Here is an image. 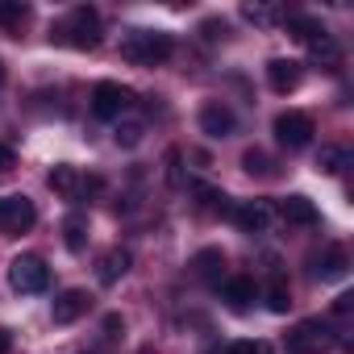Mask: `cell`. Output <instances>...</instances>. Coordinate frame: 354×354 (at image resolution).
<instances>
[{
  "label": "cell",
  "mask_w": 354,
  "mask_h": 354,
  "mask_svg": "<svg viewBox=\"0 0 354 354\" xmlns=\"http://www.w3.org/2000/svg\"><path fill=\"white\" fill-rule=\"evenodd\" d=\"M313 133H317V125H313V117H308V113H300V109H288V113H279V117H275V138H279L283 146H292V150L308 146V142H313Z\"/></svg>",
  "instance_id": "cell-7"
},
{
  "label": "cell",
  "mask_w": 354,
  "mask_h": 354,
  "mask_svg": "<svg viewBox=\"0 0 354 354\" xmlns=\"http://www.w3.org/2000/svg\"><path fill=\"white\" fill-rule=\"evenodd\" d=\"M26 17H30L26 5H0V26H21Z\"/></svg>",
  "instance_id": "cell-28"
},
{
  "label": "cell",
  "mask_w": 354,
  "mask_h": 354,
  "mask_svg": "<svg viewBox=\"0 0 354 354\" xmlns=\"http://www.w3.org/2000/svg\"><path fill=\"white\" fill-rule=\"evenodd\" d=\"M9 288L21 292V296L46 292V288H50V267H46V259H38V254H17V259L9 263Z\"/></svg>",
  "instance_id": "cell-3"
},
{
  "label": "cell",
  "mask_w": 354,
  "mask_h": 354,
  "mask_svg": "<svg viewBox=\"0 0 354 354\" xmlns=\"http://www.w3.org/2000/svg\"><path fill=\"white\" fill-rule=\"evenodd\" d=\"M38 209L30 196H0V234H26L34 230Z\"/></svg>",
  "instance_id": "cell-6"
},
{
  "label": "cell",
  "mask_w": 354,
  "mask_h": 354,
  "mask_svg": "<svg viewBox=\"0 0 354 354\" xmlns=\"http://www.w3.org/2000/svg\"><path fill=\"white\" fill-rule=\"evenodd\" d=\"M117 329H125V321H121L117 313H109V317H104V333H109V337H117Z\"/></svg>",
  "instance_id": "cell-32"
},
{
  "label": "cell",
  "mask_w": 354,
  "mask_h": 354,
  "mask_svg": "<svg viewBox=\"0 0 354 354\" xmlns=\"http://www.w3.org/2000/svg\"><path fill=\"white\" fill-rule=\"evenodd\" d=\"M129 263H133V259H129V250H125V246H113V250H104V254H100V263H96V279H100L104 288H113V283L129 271Z\"/></svg>",
  "instance_id": "cell-13"
},
{
  "label": "cell",
  "mask_w": 354,
  "mask_h": 354,
  "mask_svg": "<svg viewBox=\"0 0 354 354\" xmlns=\"http://www.w3.org/2000/svg\"><path fill=\"white\" fill-rule=\"evenodd\" d=\"M171 50H175V38L162 30H129L121 38V59L133 67H158L171 59Z\"/></svg>",
  "instance_id": "cell-2"
},
{
  "label": "cell",
  "mask_w": 354,
  "mask_h": 354,
  "mask_svg": "<svg viewBox=\"0 0 354 354\" xmlns=\"http://www.w3.org/2000/svg\"><path fill=\"white\" fill-rule=\"evenodd\" d=\"M88 308H92V296H88L84 288H67V292H59V296L50 300V321H55V325H75Z\"/></svg>",
  "instance_id": "cell-9"
},
{
  "label": "cell",
  "mask_w": 354,
  "mask_h": 354,
  "mask_svg": "<svg viewBox=\"0 0 354 354\" xmlns=\"http://www.w3.org/2000/svg\"><path fill=\"white\" fill-rule=\"evenodd\" d=\"M46 184H50V192H55V196H63V201H80L88 188H92V192L100 188V180H84V175H80L71 162H55V167H50V175H46Z\"/></svg>",
  "instance_id": "cell-5"
},
{
  "label": "cell",
  "mask_w": 354,
  "mask_h": 354,
  "mask_svg": "<svg viewBox=\"0 0 354 354\" xmlns=\"http://www.w3.org/2000/svg\"><path fill=\"white\" fill-rule=\"evenodd\" d=\"M192 271H196L201 279H209V283H221V279H225V250H217V246H209V250H196V259H192Z\"/></svg>",
  "instance_id": "cell-16"
},
{
  "label": "cell",
  "mask_w": 354,
  "mask_h": 354,
  "mask_svg": "<svg viewBox=\"0 0 354 354\" xmlns=\"http://www.w3.org/2000/svg\"><path fill=\"white\" fill-rule=\"evenodd\" d=\"M242 17H246V21H250V26H263V30H267V26H275V21H279V13H275V9H271V5H246V9H242Z\"/></svg>",
  "instance_id": "cell-25"
},
{
  "label": "cell",
  "mask_w": 354,
  "mask_h": 354,
  "mask_svg": "<svg viewBox=\"0 0 354 354\" xmlns=\"http://www.w3.org/2000/svg\"><path fill=\"white\" fill-rule=\"evenodd\" d=\"M350 304H354V296H337V300H333V313H337V317H346V313H350Z\"/></svg>",
  "instance_id": "cell-33"
},
{
  "label": "cell",
  "mask_w": 354,
  "mask_h": 354,
  "mask_svg": "<svg viewBox=\"0 0 354 354\" xmlns=\"http://www.w3.org/2000/svg\"><path fill=\"white\" fill-rule=\"evenodd\" d=\"M9 346H13V333H9V329H0V354H9Z\"/></svg>",
  "instance_id": "cell-34"
},
{
  "label": "cell",
  "mask_w": 354,
  "mask_h": 354,
  "mask_svg": "<svg viewBox=\"0 0 354 354\" xmlns=\"http://www.w3.org/2000/svg\"><path fill=\"white\" fill-rule=\"evenodd\" d=\"M346 158H350V154H346L342 146H321V154H317V171H321V175H337V171L346 167Z\"/></svg>",
  "instance_id": "cell-23"
},
{
  "label": "cell",
  "mask_w": 354,
  "mask_h": 354,
  "mask_svg": "<svg viewBox=\"0 0 354 354\" xmlns=\"http://www.w3.org/2000/svg\"><path fill=\"white\" fill-rule=\"evenodd\" d=\"M346 271H350V259H346L342 246H329L325 254L313 259V275L317 279H346Z\"/></svg>",
  "instance_id": "cell-14"
},
{
  "label": "cell",
  "mask_w": 354,
  "mask_h": 354,
  "mask_svg": "<svg viewBox=\"0 0 354 354\" xmlns=\"http://www.w3.org/2000/svg\"><path fill=\"white\" fill-rule=\"evenodd\" d=\"M50 42L71 46V50H96L100 46V13L88 5L71 9L59 26H50Z\"/></svg>",
  "instance_id": "cell-1"
},
{
  "label": "cell",
  "mask_w": 354,
  "mask_h": 354,
  "mask_svg": "<svg viewBox=\"0 0 354 354\" xmlns=\"http://www.w3.org/2000/svg\"><path fill=\"white\" fill-rule=\"evenodd\" d=\"M5 80H9V67H5V63H0V88H5Z\"/></svg>",
  "instance_id": "cell-35"
},
{
  "label": "cell",
  "mask_w": 354,
  "mask_h": 354,
  "mask_svg": "<svg viewBox=\"0 0 354 354\" xmlns=\"http://www.w3.org/2000/svg\"><path fill=\"white\" fill-rule=\"evenodd\" d=\"M308 55H313V63H321V67H329V71L342 63V46H337V38H333V34L313 38V42H308Z\"/></svg>",
  "instance_id": "cell-18"
},
{
  "label": "cell",
  "mask_w": 354,
  "mask_h": 354,
  "mask_svg": "<svg viewBox=\"0 0 354 354\" xmlns=\"http://www.w3.org/2000/svg\"><path fill=\"white\" fill-rule=\"evenodd\" d=\"M283 346H288V354H321L329 346V329L321 321H300V325L288 329Z\"/></svg>",
  "instance_id": "cell-8"
},
{
  "label": "cell",
  "mask_w": 354,
  "mask_h": 354,
  "mask_svg": "<svg viewBox=\"0 0 354 354\" xmlns=\"http://www.w3.org/2000/svg\"><path fill=\"white\" fill-rule=\"evenodd\" d=\"M192 192L201 196V209H205V213H230V196H225L221 188H213V184H192Z\"/></svg>",
  "instance_id": "cell-19"
},
{
  "label": "cell",
  "mask_w": 354,
  "mask_h": 354,
  "mask_svg": "<svg viewBox=\"0 0 354 354\" xmlns=\"http://www.w3.org/2000/svg\"><path fill=\"white\" fill-rule=\"evenodd\" d=\"M288 34H292L296 42H304V46H308L313 38H321V34H325V26H321V21H313V17H288Z\"/></svg>",
  "instance_id": "cell-21"
},
{
  "label": "cell",
  "mask_w": 354,
  "mask_h": 354,
  "mask_svg": "<svg viewBox=\"0 0 354 354\" xmlns=\"http://www.w3.org/2000/svg\"><path fill=\"white\" fill-rule=\"evenodd\" d=\"M234 109L230 104H221V100H209L205 109H201V129L209 133V138H230L234 133Z\"/></svg>",
  "instance_id": "cell-12"
},
{
  "label": "cell",
  "mask_w": 354,
  "mask_h": 354,
  "mask_svg": "<svg viewBox=\"0 0 354 354\" xmlns=\"http://www.w3.org/2000/svg\"><path fill=\"white\" fill-rule=\"evenodd\" d=\"M63 242H67L71 254H80V250L88 246V221H84V217H67V221H63Z\"/></svg>",
  "instance_id": "cell-20"
},
{
  "label": "cell",
  "mask_w": 354,
  "mask_h": 354,
  "mask_svg": "<svg viewBox=\"0 0 354 354\" xmlns=\"http://www.w3.org/2000/svg\"><path fill=\"white\" fill-rule=\"evenodd\" d=\"M230 354H271L267 342H230Z\"/></svg>",
  "instance_id": "cell-29"
},
{
  "label": "cell",
  "mask_w": 354,
  "mask_h": 354,
  "mask_svg": "<svg viewBox=\"0 0 354 354\" xmlns=\"http://www.w3.org/2000/svg\"><path fill=\"white\" fill-rule=\"evenodd\" d=\"M234 225H238L242 234H267V225H271V205H267V201H242V205L234 209Z\"/></svg>",
  "instance_id": "cell-11"
},
{
  "label": "cell",
  "mask_w": 354,
  "mask_h": 354,
  "mask_svg": "<svg viewBox=\"0 0 354 354\" xmlns=\"http://www.w3.org/2000/svg\"><path fill=\"white\" fill-rule=\"evenodd\" d=\"M138 354H158V350H154V346H142V350H138Z\"/></svg>",
  "instance_id": "cell-36"
},
{
  "label": "cell",
  "mask_w": 354,
  "mask_h": 354,
  "mask_svg": "<svg viewBox=\"0 0 354 354\" xmlns=\"http://www.w3.org/2000/svg\"><path fill=\"white\" fill-rule=\"evenodd\" d=\"M242 167H246L250 175H271V158H267L263 150H246V154H242Z\"/></svg>",
  "instance_id": "cell-26"
},
{
  "label": "cell",
  "mask_w": 354,
  "mask_h": 354,
  "mask_svg": "<svg viewBox=\"0 0 354 354\" xmlns=\"http://www.w3.org/2000/svg\"><path fill=\"white\" fill-rule=\"evenodd\" d=\"M167 184L184 188V171H180V150H167Z\"/></svg>",
  "instance_id": "cell-27"
},
{
  "label": "cell",
  "mask_w": 354,
  "mask_h": 354,
  "mask_svg": "<svg viewBox=\"0 0 354 354\" xmlns=\"http://www.w3.org/2000/svg\"><path fill=\"white\" fill-rule=\"evenodd\" d=\"M267 308H271V313H288V308H292V292H288V283H283V275H279V271L271 275V288H267Z\"/></svg>",
  "instance_id": "cell-22"
},
{
  "label": "cell",
  "mask_w": 354,
  "mask_h": 354,
  "mask_svg": "<svg viewBox=\"0 0 354 354\" xmlns=\"http://www.w3.org/2000/svg\"><path fill=\"white\" fill-rule=\"evenodd\" d=\"M13 162H17V158H13V150H9V146H0V175H9V171H13Z\"/></svg>",
  "instance_id": "cell-31"
},
{
  "label": "cell",
  "mask_w": 354,
  "mask_h": 354,
  "mask_svg": "<svg viewBox=\"0 0 354 354\" xmlns=\"http://www.w3.org/2000/svg\"><path fill=\"white\" fill-rule=\"evenodd\" d=\"M129 109H133V88L113 84V80H100L92 88V113L100 121H121V113H129Z\"/></svg>",
  "instance_id": "cell-4"
},
{
  "label": "cell",
  "mask_w": 354,
  "mask_h": 354,
  "mask_svg": "<svg viewBox=\"0 0 354 354\" xmlns=\"http://www.w3.org/2000/svg\"><path fill=\"white\" fill-rule=\"evenodd\" d=\"M142 133H146V125H142V121H117V129H113L117 146H125V150H133V146L142 142Z\"/></svg>",
  "instance_id": "cell-24"
},
{
  "label": "cell",
  "mask_w": 354,
  "mask_h": 354,
  "mask_svg": "<svg viewBox=\"0 0 354 354\" xmlns=\"http://www.w3.org/2000/svg\"><path fill=\"white\" fill-rule=\"evenodd\" d=\"M279 217H283L288 225H317V221H321V213H317V205H313L308 196H288V201L279 205Z\"/></svg>",
  "instance_id": "cell-15"
},
{
  "label": "cell",
  "mask_w": 354,
  "mask_h": 354,
  "mask_svg": "<svg viewBox=\"0 0 354 354\" xmlns=\"http://www.w3.org/2000/svg\"><path fill=\"white\" fill-rule=\"evenodd\" d=\"M300 80H304V67H300L296 59H271V63H267V84H271L279 96L296 92Z\"/></svg>",
  "instance_id": "cell-10"
},
{
  "label": "cell",
  "mask_w": 354,
  "mask_h": 354,
  "mask_svg": "<svg viewBox=\"0 0 354 354\" xmlns=\"http://www.w3.org/2000/svg\"><path fill=\"white\" fill-rule=\"evenodd\" d=\"M221 296L230 300V308H246V304L259 296V283H254V279H246V275H234V279H225Z\"/></svg>",
  "instance_id": "cell-17"
},
{
  "label": "cell",
  "mask_w": 354,
  "mask_h": 354,
  "mask_svg": "<svg viewBox=\"0 0 354 354\" xmlns=\"http://www.w3.org/2000/svg\"><path fill=\"white\" fill-rule=\"evenodd\" d=\"M201 34H205V38H209V42H217V38H225V34H230V30H225V21H217V17H209V21H205V26H201Z\"/></svg>",
  "instance_id": "cell-30"
}]
</instances>
